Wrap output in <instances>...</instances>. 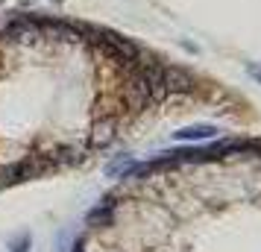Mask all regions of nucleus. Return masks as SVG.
<instances>
[{"mask_svg":"<svg viewBox=\"0 0 261 252\" xmlns=\"http://www.w3.org/2000/svg\"><path fill=\"white\" fill-rule=\"evenodd\" d=\"M249 73H252L255 79H261V68H258V65H249Z\"/></svg>","mask_w":261,"mask_h":252,"instance_id":"obj_4","label":"nucleus"},{"mask_svg":"<svg viewBox=\"0 0 261 252\" xmlns=\"http://www.w3.org/2000/svg\"><path fill=\"white\" fill-rule=\"evenodd\" d=\"M27 243H30V238L24 235V238H21L18 243H15V249H12V252H24V246H27Z\"/></svg>","mask_w":261,"mask_h":252,"instance_id":"obj_3","label":"nucleus"},{"mask_svg":"<svg viewBox=\"0 0 261 252\" xmlns=\"http://www.w3.org/2000/svg\"><path fill=\"white\" fill-rule=\"evenodd\" d=\"M132 164H135V161H132L129 156H123V158H118V161H115V164H109V176H118L120 170H129Z\"/></svg>","mask_w":261,"mask_h":252,"instance_id":"obj_2","label":"nucleus"},{"mask_svg":"<svg viewBox=\"0 0 261 252\" xmlns=\"http://www.w3.org/2000/svg\"><path fill=\"white\" fill-rule=\"evenodd\" d=\"M214 135H217V126H212V123H197V126L179 129L173 138L176 141H205V138H214Z\"/></svg>","mask_w":261,"mask_h":252,"instance_id":"obj_1","label":"nucleus"}]
</instances>
